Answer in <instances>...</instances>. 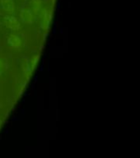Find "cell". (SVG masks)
<instances>
[{
	"label": "cell",
	"mask_w": 140,
	"mask_h": 158,
	"mask_svg": "<svg viewBox=\"0 0 140 158\" xmlns=\"http://www.w3.org/2000/svg\"><path fill=\"white\" fill-rule=\"evenodd\" d=\"M0 6L6 12H12L14 11L15 4L13 0H0Z\"/></svg>",
	"instance_id": "4"
},
{
	"label": "cell",
	"mask_w": 140,
	"mask_h": 158,
	"mask_svg": "<svg viewBox=\"0 0 140 158\" xmlns=\"http://www.w3.org/2000/svg\"><path fill=\"white\" fill-rule=\"evenodd\" d=\"M20 17L21 19L23 22L27 23V24H31L33 22V12L29 7H23L21 10V13H20Z\"/></svg>",
	"instance_id": "2"
},
{
	"label": "cell",
	"mask_w": 140,
	"mask_h": 158,
	"mask_svg": "<svg viewBox=\"0 0 140 158\" xmlns=\"http://www.w3.org/2000/svg\"><path fill=\"white\" fill-rule=\"evenodd\" d=\"M39 59H40V56L38 55V54H37V55H35L34 57H32V61H31V64H30L32 70L36 69V67L37 64H38V62H39Z\"/></svg>",
	"instance_id": "8"
},
{
	"label": "cell",
	"mask_w": 140,
	"mask_h": 158,
	"mask_svg": "<svg viewBox=\"0 0 140 158\" xmlns=\"http://www.w3.org/2000/svg\"><path fill=\"white\" fill-rule=\"evenodd\" d=\"M32 8H33V12H34V13H36V14H39L42 6L41 0H32Z\"/></svg>",
	"instance_id": "6"
},
{
	"label": "cell",
	"mask_w": 140,
	"mask_h": 158,
	"mask_svg": "<svg viewBox=\"0 0 140 158\" xmlns=\"http://www.w3.org/2000/svg\"><path fill=\"white\" fill-rule=\"evenodd\" d=\"M1 66H2V62L0 60V74H1Z\"/></svg>",
	"instance_id": "9"
},
{
	"label": "cell",
	"mask_w": 140,
	"mask_h": 158,
	"mask_svg": "<svg viewBox=\"0 0 140 158\" xmlns=\"http://www.w3.org/2000/svg\"><path fill=\"white\" fill-rule=\"evenodd\" d=\"M22 69L24 70L25 72V74L27 75V77H29L31 76V74H32V69L31 68V65L30 64L28 63V60L27 59H25V60L22 61Z\"/></svg>",
	"instance_id": "7"
},
{
	"label": "cell",
	"mask_w": 140,
	"mask_h": 158,
	"mask_svg": "<svg viewBox=\"0 0 140 158\" xmlns=\"http://www.w3.org/2000/svg\"><path fill=\"white\" fill-rule=\"evenodd\" d=\"M7 43L12 48H19L22 45V40L16 35H11L7 39Z\"/></svg>",
	"instance_id": "5"
},
{
	"label": "cell",
	"mask_w": 140,
	"mask_h": 158,
	"mask_svg": "<svg viewBox=\"0 0 140 158\" xmlns=\"http://www.w3.org/2000/svg\"><path fill=\"white\" fill-rule=\"evenodd\" d=\"M4 23L5 26H6L7 28L12 30V31L19 30L20 27H21L19 21H18L16 17H13V16H9V15L5 16Z\"/></svg>",
	"instance_id": "1"
},
{
	"label": "cell",
	"mask_w": 140,
	"mask_h": 158,
	"mask_svg": "<svg viewBox=\"0 0 140 158\" xmlns=\"http://www.w3.org/2000/svg\"><path fill=\"white\" fill-rule=\"evenodd\" d=\"M52 19V12L49 10H45L42 15V22L41 26L42 28L45 30L49 29V25L51 22Z\"/></svg>",
	"instance_id": "3"
}]
</instances>
